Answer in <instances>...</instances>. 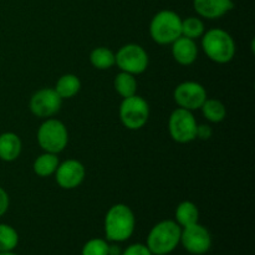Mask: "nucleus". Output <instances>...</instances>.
<instances>
[{
	"label": "nucleus",
	"mask_w": 255,
	"mask_h": 255,
	"mask_svg": "<svg viewBox=\"0 0 255 255\" xmlns=\"http://www.w3.org/2000/svg\"><path fill=\"white\" fill-rule=\"evenodd\" d=\"M136 228V217L127 204H114L105 216V234L107 241L121 243L128 241Z\"/></svg>",
	"instance_id": "f257e3e1"
},
{
	"label": "nucleus",
	"mask_w": 255,
	"mask_h": 255,
	"mask_svg": "<svg viewBox=\"0 0 255 255\" xmlns=\"http://www.w3.org/2000/svg\"><path fill=\"white\" fill-rule=\"evenodd\" d=\"M202 49L209 60L217 64H228L236 56V42L228 31L219 27L204 31Z\"/></svg>",
	"instance_id": "f03ea898"
},
{
	"label": "nucleus",
	"mask_w": 255,
	"mask_h": 255,
	"mask_svg": "<svg viewBox=\"0 0 255 255\" xmlns=\"http://www.w3.org/2000/svg\"><path fill=\"white\" fill-rule=\"evenodd\" d=\"M182 228L176 221L166 219L152 227L147 237L146 246L153 255H168L181 242Z\"/></svg>",
	"instance_id": "7ed1b4c3"
},
{
	"label": "nucleus",
	"mask_w": 255,
	"mask_h": 255,
	"mask_svg": "<svg viewBox=\"0 0 255 255\" xmlns=\"http://www.w3.org/2000/svg\"><path fill=\"white\" fill-rule=\"evenodd\" d=\"M149 35L157 44L171 45L182 36V17L173 10H161L149 22Z\"/></svg>",
	"instance_id": "20e7f679"
},
{
	"label": "nucleus",
	"mask_w": 255,
	"mask_h": 255,
	"mask_svg": "<svg viewBox=\"0 0 255 255\" xmlns=\"http://www.w3.org/2000/svg\"><path fill=\"white\" fill-rule=\"evenodd\" d=\"M36 139L44 152L59 154L69 143V132L64 122L57 119H45L37 128Z\"/></svg>",
	"instance_id": "39448f33"
},
{
	"label": "nucleus",
	"mask_w": 255,
	"mask_h": 255,
	"mask_svg": "<svg viewBox=\"0 0 255 255\" xmlns=\"http://www.w3.org/2000/svg\"><path fill=\"white\" fill-rule=\"evenodd\" d=\"M119 114L120 120L126 128L132 131L141 129L149 119L148 102L138 95L122 99Z\"/></svg>",
	"instance_id": "423d86ee"
},
{
	"label": "nucleus",
	"mask_w": 255,
	"mask_h": 255,
	"mask_svg": "<svg viewBox=\"0 0 255 255\" xmlns=\"http://www.w3.org/2000/svg\"><path fill=\"white\" fill-rule=\"evenodd\" d=\"M149 57L146 50L138 44H126L115 54V65L121 71L132 75L143 74L148 67Z\"/></svg>",
	"instance_id": "0eeeda50"
},
{
	"label": "nucleus",
	"mask_w": 255,
	"mask_h": 255,
	"mask_svg": "<svg viewBox=\"0 0 255 255\" xmlns=\"http://www.w3.org/2000/svg\"><path fill=\"white\" fill-rule=\"evenodd\" d=\"M196 117L193 116L192 111L178 107L172 111L168 120V131L169 136L177 143H189L196 139L197 132Z\"/></svg>",
	"instance_id": "6e6552de"
},
{
	"label": "nucleus",
	"mask_w": 255,
	"mask_h": 255,
	"mask_svg": "<svg viewBox=\"0 0 255 255\" xmlns=\"http://www.w3.org/2000/svg\"><path fill=\"white\" fill-rule=\"evenodd\" d=\"M64 100L57 95L55 89H40L31 96L29 102L30 111L39 119H50L60 111Z\"/></svg>",
	"instance_id": "1a4fd4ad"
},
{
	"label": "nucleus",
	"mask_w": 255,
	"mask_h": 255,
	"mask_svg": "<svg viewBox=\"0 0 255 255\" xmlns=\"http://www.w3.org/2000/svg\"><path fill=\"white\" fill-rule=\"evenodd\" d=\"M179 244H182L188 253L203 255L208 253L212 248V236L208 229L202 224H192L182 228Z\"/></svg>",
	"instance_id": "9d476101"
},
{
	"label": "nucleus",
	"mask_w": 255,
	"mask_h": 255,
	"mask_svg": "<svg viewBox=\"0 0 255 255\" xmlns=\"http://www.w3.org/2000/svg\"><path fill=\"white\" fill-rule=\"evenodd\" d=\"M173 99L178 107L193 112L201 109L207 100V91L199 82L184 81L174 89Z\"/></svg>",
	"instance_id": "9b49d317"
},
{
	"label": "nucleus",
	"mask_w": 255,
	"mask_h": 255,
	"mask_svg": "<svg viewBox=\"0 0 255 255\" xmlns=\"http://www.w3.org/2000/svg\"><path fill=\"white\" fill-rule=\"evenodd\" d=\"M54 174L59 187L70 191L81 186L86 177V168L77 159H66L59 163Z\"/></svg>",
	"instance_id": "f8f14e48"
},
{
	"label": "nucleus",
	"mask_w": 255,
	"mask_h": 255,
	"mask_svg": "<svg viewBox=\"0 0 255 255\" xmlns=\"http://www.w3.org/2000/svg\"><path fill=\"white\" fill-rule=\"evenodd\" d=\"M193 7L199 16L214 20L228 14L234 2L233 0H193Z\"/></svg>",
	"instance_id": "ddd939ff"
},
{
	"label": "nucleus",
	"mask_w": 255,
	"mask_h": 255,
	"mask_svg": "<svg viewBox=\"0 0 255 255\" xmlns=\"http://www.w3.org/2000/svg\"><path fill=\"white\" fill-rule=\"evenodd\" d=\"M172 56L174 61L182 66H189L198 57V46L196 40L188 39L186 36H179L176 41L172 42Z\"/></svg>",
	"instance_id": "4468645a"
},
{
	"label": "nucleus",
	"mask_w": 255,
	"mask_h": 255,
	"mask_svg": "<svg viewBox=\"0 0 255 255\" xmlns=\"http://www.w3.org/2000/svg\"><path fill=\"white\" fill-rule=\"evenodd\" d=\"M22 143L20 137L14 132H4L0 134V159L12 162L19 158Z\"/></svg>",
	"instance_id": "2eb2a0df"
},
{
	"label": "nucleus",
	"mask_w": 255,
	"mask_h": 255,
	"mask_svg": "<svg viewBox=\"0 0 255 255\" xmlns=\"http://www.w3.org/2000/svg\"><path fill=\"white\" fill-rule=\"evenodd\" d=\"M54 89L62 100L72 99L81 90V80L74 74H65L57 80Z\"/></svg>",
	"instance_id": "dca6fc26"
},
{
	"label": "nucleus",
	"mask_w": 255,
	"mask_h": 255,
	"mask_svg": "<svg viewBox=\"0 0 255 255\" xmlns=\"http://www.w3.org/2000/svg\"><path fill=\"white\" fill-rule=\"evenodd\" d=\"M199 211L196 203L191 201H183L176 208V223L181 228L198 223Z\"/></svg>",
	"instance_id": "f3484780"
},
{
	"label": "nucleus",
	"mask_w": 255,
	"mask_h": 255,
	"mask_svg": "<svg viewBox=\"0 0 255 255\" xmlns=\"http://www.w3.org/2000/svg\"><path fill=\"white\" fill-rule=\"evenodd\" d=\"M59 163L60 161L57 154L44 152L39 157H36L34 164H32V169L37 176L45 178V177H50L55 173Z\"/></svg>",
	"instance_id": "a211bd4d"
},
{
	"label": "nucleus",
	"mask_w": 255,
	"mask_h": 255,
	"mask_svg": "<svg viewBox=\"0 0 255 255\" xmlns=\"http://www.w3.org/2000/svg\"><path fill=\"white\" fill-rule=\"evenodd\" d=\"M203 114L204 119L212 124H219L223 121L227 116V109L222 101L217 99H208L203 102L202 107L199 109Z\"/></svg>",
	"instance_id": "6ab92c4d"
},
{
	"label": "nucleus",
	"mask_w": 255,
	"mask_h": 255,
	"mask_svg": "<svg viewBox=\"0 0 255 255\" xmlns=\"http://www.w3.org/2000/svg\"><path fill=\"white\" fill-rule=\"evenodd\" d=\"M114 87L115 91H116L122 99H126V97L136 95L137 80L136 77H134V75L128 74V72L120 71L119 74L116 75V77H115Z\"/></svg>",
	"instance_id": "aec40b11"
},
{
	"label": "nucleus",
	"mask_w": 255,
	"mask_h": 255,
	"mask_svg": "<svg viewBox=\"0 0 255 255\" xmlns=\"http://www.w3.org/2000/svg\"><path fill=\"white\" fill-rule=\"evenodd\" d=\"M90 62L97 70H109L115 66V52L109 47H96L90 54Z\"/></svg>",
	"instance_id": "412c9836"
},
{
	"label": "nucleus",
	"mask_w": 255,
	"mask_h": 255,
	"mask_svg": "<svg viewBox=\"0 0 255 255\" xmlns=\"http://www.w3.org/2000/svg\"><path fill=\"white\" fill-rule=\"evenodd\" d=\"M204 31H206V27L201 17L188 16L186 19H182V36L196 40L203 36Z\"/></svg>",
	"instance_id": "4be33fe9"
},
{
	"label": "nucleus",
	"mask_w": 255,
	"mask_h": 255,
	"mask_svg": "<svg viewBox=\"0 0 255 255\" xmlns=\"http://www.w3.org/2000/svg\"><path fill=\"white\" fill-rule=\"evenodd\" d=\"M19 244V234L16 229L9 224L0 223V253L12 252Z\"/></svg>",
	"instance_id": "5701e85b"
},
{
	"label": "nucleus",
	"mask_w": 255,
	"mask_h": 255,
	"mask_svg": "<svg viewBox=\"0 0 255 255\" xmlns=\"http://www.w3.org/2000/svg\"><path fill=\"white\" fill-rule=\"evenodd\" d=\"M81 255H109V243L102 238L90 239L82 247Z\"/></svg>",
	"instance_id": "b1692460"
},
{
	"label": "nucleus",
	"mask_w": 255,
	"mask_h": 255,
	"mask_svg": "<svg viewBox=\"0 0 255 255\" xmlns=\"http://www.w3.org/2000/svg\"><path fill=\"white\" fill-rule=\"evenodd\" d=\"M121 255H153L148 247L142 243H134L127 247L125 251H122Z\"/></svg>",
	"instance_id": "393cba45"
},
{
	"label": "nucleus",
	"mask_w": 255,
	"mask_h": 255,
	"mask_svg": "<svg viewBox=\"0 0 255 255\" xmlns=\"http://www.w3.org/2000/svg\"><path fill=\"white\" fill-rule=\"evenodd\" d=\"M212 136H213V129H212V127L209 125L202 124L197 126L196 138L202 139V141H208Z\"/></svg>",
	"instance_id": "a878e982"
},
{
	"label": "nucleus",
	"mask_w": 255,
	"mask_h": 255,
	"mask_svg": "<svg viewBox=\"0 0 255 255\" xmlns=\"http://www.w3.org/2000/svg\"><path fill=\"white\" fill-rule=\"evenodd\" d=\"M10 206V198L7 192L2 187H0V218L7 212Z\"/></svg>",
	"instance_id": "bb28decb"
},
{
	"label": "nucleus",
	"mask_w": 255,
	"mask_h": 255,
	"mask_svg": "<svg viewBox=\"0 0 255 255\" xmlns=\"http://www.w3.org/2000/svg\"><path fill=\"white\" fill-rule=\"evenodd\" d=\"M122 249L116 243L109 244V255H121Z\"/></svg>",
	"instance_id": "cd10ccee"
},
{
	"label": "nucleus",
	"mask_w": 255,
	"mask_h": 255,
	"mask_svg": "<svg viewBox=\"0 0 255 255\" xmlns=\"http://www.w3.org/2000/svg\"><path fill=\"white\" fill-rule=\"evenodd\" d=\"M0 255H17V254H15L14 252H1Z\"/></svg>",
	"instance_id": "c85d7f7f"
},
{
	"label": "nucleus",
	"mask_w": 255,
	"mask_h": 255,
	"mask_svg": "<svg viewBox=\"0 0 255 255\" xmlns=\"http://www.w3.org/2000/svg\"><path fill=\"white\" fill-rule=\"evenodd\" d=\"M168 255H169V254H168Z\"/></svg>",
	"instance_id": "c756f323"
}]
</instances>
